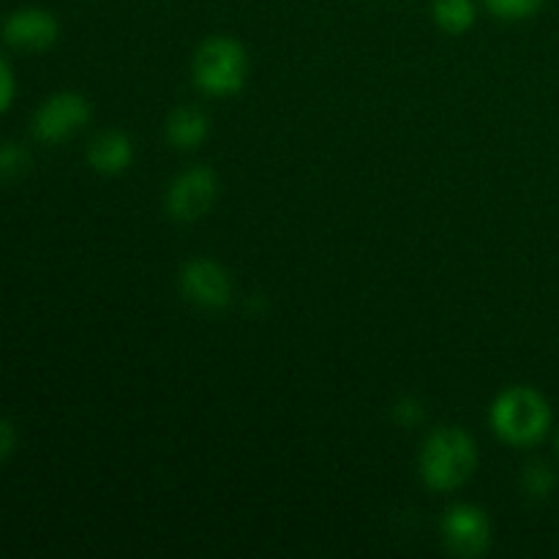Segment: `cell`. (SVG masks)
Returning <instances> with one entry per match:
<instances>
[{"label": "cell", "instance_id": "cell-15", "mask_svg": "<svg viewBox=\"0 0 559 559\" xmlns=\"http://www.w3.org/2000/svg\"><path fill=\"white\" fill-rule=\"evenodd\" d=\"M393 418H396L404 429H409V426H418L420 420H424V407H420L418 399L407 396L393 407Z\"/></svg>", "mask_w": 559, "mask_h": 559}, {"label": "cell", "instance_id": "cell-2", "mask_svg": "<svg viewBox=\"0 0 559 559\" xmlns=\"http://www.w3.org/2000/svg\"><path fill=\"white\" fill-rule=\"evenodd\" d=\"M551 426V407L535 388L516 385L491 404V429L508 445H538Z\"/></svg>", "mask_w": 559, "mask_h": 559}, {"label": "cell", "instance_id": "cell-12", "mask_svg": "<svg viewBox=\"0 0 559 559\" xmlns=\"http://www.w3.org/2000/svg\"><path fill=\"white\" fill-rule=\"evenodd\" d=\"M486 9L497 16V20L506 22H519L530 20L540 11L544 0H484Z\"/></svg>", "mask_w": 559, "mask_h": 559}, {"label": "cell", "instance_id": "cell-14", "mask_svg": "<svg viewBox=\"0 0 559 559\" xmlns=\"http://www.w3.org/2000/svg\"><path fill=\"white\" fill-rule=\"evenodd\" d=\"M524 491H527L530 497H535V500H546V497L551 495V489H555L557 478L555 473H551L546 464H530L527 473H524Z\"/></svg>", "mask_w": 559, "mask_h": 559}, {"label": "cell", "instance_id": "cell-13", "mask_svg": "<svg viewBox=\"0 0 559 559\" xmlns=\"http://www.w3.org/2000/svg\"><path fill=\"white\" fill-rule=\"evenodd\" d=\"M31 169V153L25 147L5 142L0 145V180H16Z\"/></svg>", "mask_w": 559, "mask_h": 559}, {"label": "cell", "instance_id": "cell-17", "mask_svg": "<svg viewBox=\"0 0 559 559\" xmlns=\"http://www.w3.org/2000/svg\"><path fill=\"white\" fill-rule=\"evenodd\" d=\"M14 445H16L14 426H11L9 420L0 418V462H3L5 456H11V451H14Z\"/></svg>", "mask_w": 559, "mask_h": 559}, {"label": "cell", "instance_id": "cell-4", "mask_svg": "<svg viewBox=\"0 0 559 559\" xmlns=\"http://www.w3.org/2000/svg\"><path fill=\"white\" fill-rule=\"evenodd\" d=\"M218 197V178L207 167H191L169 183L164 207L175 222H197L213 207Z\"/></svg>", "mask_w": 559, "mask_h": 559}, {"label": "cell", "instance_id": "cell-7", "mask_svg": "<svg viewBox=\"0 0 559 559\" xmlns=\"http://www.w3.org/2000/svg\"><path fill=\"white\" fill-rule=\"evenodd\" d=\"M442 540L456 557H484L491 544L489 516L475 506H453L442 519Z\"/></svg>", "mask_w": 559, "mask_h": 559}, {"label": "cell", "instance_id": "cell-8", "mask_svg": "<svg viewBox=\"0 0 559 559\" xmlns=\"http://www.w3.org/2000/svg\"><path fill=\"white\" fill-rule=\"evenodd\" d=\"M58 20L44 9H20L3 22V38L25 52H41L58 41Z\"/></svg>", "mask_w": 559, "mask_h": 559}, {"label": "cell", "instance_id": "cell-16", "mask_svg": "<svg viewBox=\"0 0 559 559\" xmlns=\"http://www.w3.org/2000/svg\"><path fill=\"white\" fill-rule=\"evenodd\" d=\"M11 98H14V74H11L9 66L0 60V112L11 107Z\"/></svg>", "mask_w": 559, "mask_h": 559}, {"label": "cell", "instance_id": "cell-3", "mask_svg": "<svg viewBox=\"0 0 559 559\" xmlns=\"http://www.w3.org/2000/svg\"><path fill=\"white\" fill-rule=\"evenodd\" d=\"M194 85L207 96H235L249 76V58L243 44L229 36H211L200 44L191 60Z\"/></svg>", "mask_w": 559, "mask_h": 559}, {"label": "cell", "instance_id": "cell-9", "mask_svg": "<svg viewBox=\"0 0 559 559\" xmlns=\"http://www.w3.org/2000/svg\"><path fill=\"white\" fill-rule=\"evenodd\" d=\"M134 162V145L123 131H102L87 147V164L98 175H120Z\"/></svg>", "mask_w": 559, "mask_h": 559}, {"label": "cell", "instance_id": "cell-11", "mask_svg": "<svg viewBox=\"0 0 559 559\" xmlns=\"http://www.w3.org/2000/svg\"><path fill=\"white\" fill-rule=\"evenodd\" d=\"M435 22L445 33H467L475 25V3L473 0H435Z\"/></svg>", "mask_w": 559, "mask_h": 559}, {"label": "cell", "instance_id": "cell-18", "mask_svg": "<svg viewBox=\"0 0 559 559\" xmlns=\"http://www.w3.org/2000/svg\"><path fill=\"white\" fill-rule=\"evenodd\" d=\"M557 451H559V435H557Z\"/></svg>", "mask_w": 559, "mask_h": 559}, {"label": "cell", "instance_id": "cell-10", "mask_svg": "<svg viewBox=\"0 0 559 559\" xmlns=\"http://www.w3.org/2000/svg\"><path fill=\"white\" fill-rule=\"evenodd\" d=\"M207 131H211V123L200 107H178L167 118L164 134H167L169 145L178 151H197L207 140Z\"/></svg>", "mask_w": 559, "mask_h": 559}, {"label": "cell", "instance_id": "cell-1", "mask_svg": "<svg viewBox=\"0 0 559 559\" xmlns=\"http://www.w3.org/2000/svg\"><path fill=\"white\" fill-rule=\"evenodd\" d=\"M478 467V448L459 426H440L420 448V478L431 491H453Z\"/></svg>", "mask_w": 559, "mask_h": 559}, {"label": "cell", "instance_id": "cell-5", "mask_svg": "<svg viewBox=\"0 0 559 559\" xmlns=\"http://www.w3.org/2000/svg\"><path fill=\"white\" fill-rule=\"evenodd\" d=\"M178 284L180 295L197 309L222 311L233 304V278L216 260H207V257L186 262Z\"/></svg>", "mask_w": 559, "mask_h": 559}, {"label": "cell", "instance_id": "cell-6", "mask_svg": "<svg viewBox=\"0 0 559 559\" xmlns=\"http://www.w3.org/2000/svg\"><path fill=\"white\" fill-rule=\"evenodd\" d=\"M91 120V107L80 93H58L38 107L33 118V136L47 145L71 140Z\"/></svg>", "mask_w": 559, "mask_h": 559}]
</instances>
